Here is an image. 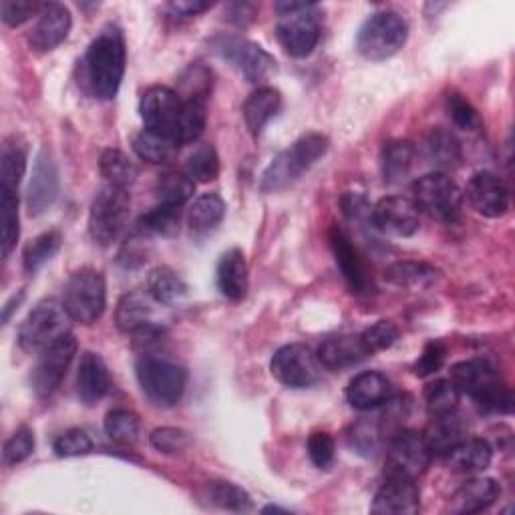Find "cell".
<instances>
[{"mask_svg":"<svg viewBox=\"0 0 515 515\" xmlns=\"http://www.w3.org/2000/svg\"><path fill=\"white\" fill-rule=\"evenodd\" d=\"M127 63V49L123 33L117 25H107L89 45L83 63V85L87 91L101 99L111 101L117 97Z\"/></svg>","mask_w":515,"mask_h":515,"instance_id":"1","label":"cell"},{"mask_svg":"<svg viewBox=\"0 0 515 515\" xmlns=\"http://www.w3.org/2000/svg\"><path fill=\"white\" fill-rule=\"evenodd\" d=\"M328 139L322 133H306L280 151L262 174L260 188L266 194L286 190L326 153Z\"/></svg>","mask_w":515,"mask_h":515,"instance_id":"2","label":"cell"},{"mask_svg":"<svg viewBox=\"0 0 515 515\" xmlns=\"http://www.w3.org/2000/svg\"><path fill=\"white\" fill-rule=\"evenodd\" d=\"M135 375L143 395L155 407L169 409L182 401L188 375L176 361L159 353H143L137 359Z\"/></svg>","mask_w":515,"mask_h":515,"instance_id":"3","label":"cell"},{"mask_svg":"<svg viewBox=\"0 0 515 515\" xmlns=\"http://www.w3.org/2000/svg\"><path fill=\"white\" fill-rule=\"evenodd\" d=\"M276 11L280 13L276 37L282 49L294 59L312 55L322 35L320 7L314 3H278Z\"/></svg>","mask_w":515,"mask_h":515,"instance_id":"4","label":"cell"},{"mask_svg":"<svg viewBox=\"0 0 515 515\" xmlns=\"http://www.w3.org/2000/svg\"><path fill=\"white\" fill-rule=\"evenodd\" d=\"M407 39V21L395 11H379L361 25L355 47L369 61H387L405 47Z\"/></svg>","mask_w":515,"mask_h":515,"instance_id":"5","label":"cell"},{"mask_svg":"<svg viewBox=\"0 0 515 515\" xmlns=\"http://www.w3.org/2000/svg\"><path fill=\"white\" fill-rule=\"evenodd\" d=\"M210 49L220 59L230 63L252 85L266 83L278 71L276 59L258 43L244 37L218 35L210 41Z\"/></svg>","mask_w":515,"mask_h":515,"instance_id":"6","label":"cell"},{"mask_svg":"<svg viewBox=\"0 0 515 515\" xmlns=\"http://www.w3.org/2000/svg\"><path fill=\"white\" fill-rule=\"evenodd\" d=\"M63 306L75 322H97L107 306V284L103 274L91 268H81L71 274L63 288Z\"/></svg>","mask_w":515,"mask_h":515,"instance_id":"7","label":"cell"},{"mask_svg":"<svg viewBox=\"0 0 515 515\" xmlns=\"http://www.w3.org/2000/svg\"><path fill=\"white\" fill-rule=\"evenodd\" d=\"M413 202L419 212H425L433 220L443 224H455L461 218L463 194L459 186L443 171H433L419 178L413 188Z\"/></svg>","mask_w":515,"mask_h":515,"instance_id":"8","label":"cell"},{"mask_svg":"<svg viewBox=\"0 0 515 515\" xmlns=\"http://www.w3.org/2000/svg\"><path fill=\"white\" fill-rule=\"evenodd\" d=\"M71 316L63 302L43 300L39 302L19 328V345L27 353H41L53 342L69 334Z\"/></svg>","mask_w":515,"mask_h":515,"instance_id":"9","label":"cell"},{"mask_svg":"<svg viewBox=\"0 0 515 515\" xmlns=\"http://www.w3.org/2000/svg\"><path fill=\"white\" fill-rule=\"evenodd\" d=\"M131 196L127 190L105 186L89 210V234L95 244L111 246L127 226Z\"/></svg>","mask_w":515,"mask_h":515,"instance_id":"10","label":"cell"},{"mask_svg":"<svg viewBox=\"0 0 515 515\" xmlns=\"http://www.w3.org/2000/svg\"><path fill=\"white\" fill-rule=\"evenodd\" d=\"M182 113H184V99L180 97V93L163 85L149 87L139 101V115L145 123V129L167 135L176 141L180 133Z\"/></svg>","mask_w":515,"mask_h":515,"instance_id":"11","label":"cell"},{"mask_svg":"<svg viewBox=\"0 0 515 515\" xmlns=\"http://www.w3.org/2000/svg\"><path fill=\"white\" fill-rule=\"evenodd\" d=\"M75 355L77 340L71 332L39 353V361L31 373V385L39 399L53 397V393L61 387Z\"/></svg>","mask_w":515,"mask_h":515,"instance_id":"12","label":"cell"},{"mask_svg":"<svg viewBox=\"0 0 515 515\" xmlns=\"http://www.w3.org/2000/svg\"><path fill=\"white\" fill-rule=\"evenodd\" d=\"M322 365L316 353L306 345H286L270 361L272 377L288 389H308L318 383Z\"/></svg>","mask_w":515,"mask_h":515,"instance_id":"13","label":"cell"},{"mask_svg":"<svg viewBox=\"0 0 515 515\" xmlns=\"http://www.w3.org/2000/svg\"><path fill=\"white\" fill-rule=\"evenodd\" d=\"M431 457L433 455L427 449L423 435L403 429L389 439L385 473L387 477H405L417 481V477H421L431 465Z\"/></svg>","mask_w":515,"mask_h":515,"instance_id":"14","label":"cell"},{"mask_svg":"<svg viewBox=\"0 0 515 515\" xmlns=\"http://www.w3.org/2000/svg\"><path fill=\"white\" fill-rule=\"evenodd\" d=\"M328 242H330V250L334 254V262H336L342 278H345V282L349 284V288L355 294L371 292V288H373L371 276L365 268V262H363L359 250L355 248L353 240L349 238V234L338 226H332L330 234H328Z\"/></svg>","mask_w":515,"mask_h":515,"instance_id":"15","label":"cell"},{"mask_svg":"<svg viewBox=\"0 0 515 515\" xmlns=\"http://www.w3.org/2000/svg\"><path fill=\"white\" fill-rule=\"evenodd\" d=\"M465 196L471 208L485 218H501L509 210V190L493 171H477L467 184Z\"/></svg>","mask_w":515,"mask_h":515,"instance_id":"16","label":"cell"},{"mask_svg":"<svg viewBox=\"0 0 515 515\" xmlns=\"http://www.w3.org/2000/svg\"><path fill=\"white\" fill-rule=\"evenodd\" d=\"M373 224L391 236L411 238L419 232V208L413 200L403 196H389L379 200L373 208Z\"/></svg>","mask_w":515,"mask_h":515,"instance_id":"17","label":"cell"},{"mask_svg":"<svg viewBox=\"0 0 515 515\" xmlns=\"http://www.w3.org/2000/svg\"><path fill=\"white\" fill-rule=\"evenodd\" d=\"M59 196V171L53 153L43 147L35 159L33 178L27 190V206L31 216H41L47 212Z\"/></svg>","mask_w":515,"mask_h":515,"instance_id":"18","label":"cell"},{"mask_svg":"<svg viewBox=\"0 0 515 515\" xmlns=\"http://www.w3.org/2000/svg\"><path fill=\"white\" fill-rule=\"evenodd\" d=\"M320 365L328 371H345L373 357L363 334L328 336L316 351Z\"/></svg>","mask_w":515,"mask_h":515,"instance_id":"19","label":"cell"},{"mask_svg":"<svg viewBox=\"0 0 515 515\" xmlns=\"http://www.w3.org/2000/svg\"><path fill=\"white\" fill-rule=\"evenodd\" d=\"M71 27L73 19L69 9L59 3H49L43 7L37 23L29 33V45L39 53L53 51L69 37Z\"/></svg>","mask_w":515,"mask_h":515,"instance_id":"20","label":"cell"},{"mask_svg":"<svg viewBox=\"0 0 515 515\" xmlns=\"http://www.w3.org/2000/svg\"><path fill=\"white\" fill-rule=\"evenodd\" d=\"M421 509V491L415 479L387 477L379 487L371 511L373 513H393V515H415Z\"/></svg>","mask_w":515,"mask_h":515,"instance_id":"21","label":"cell"},{"mask_svg":"<svg viewBox=\"0 0 515 515\" xmlns=\"http://www.w3.org/2000/svg\"><path fill=\"white\" fill-rule=\"evenodd\" d=\"M449 381L457 387L461 395H469L473 401H477L499 385V375L489 361L469 359L451 367Z\"/></svg>","mask_w":515,"mask_h":515,"instance_id":"22","label":"cell"},{"mask_svg":"<svg viewBox=\"0 0 515 515\" xmlns=\"http://www.w3.org/2000/svg\"><path fill=\"white\" fill-rule=\"evenodd\" d=\"M421 435L431 455L447 457L463 439H467V425L457 411H451L433 415Z\"/></svg>","mask_w":515,"mask_h":515,"instance_id":"23","label":"cell"},{"mask_svg":"<svg viewBox=\"0 0 515 515\" xmlns=\"http://www.w3.org/2000/svg\"><path fill=\"white\" fill-rule=\"evenodd\" d=\"M393 397V383L379 371L357 375L347 387V401L357 411H371Z\"/></svg>","mask_w":515,"mask_h":515,"instance_id":"24","label":"cell"},{"mask_svg":"<svg viewBox=\"0 0 515 515\" xmlns=\"http://www.w3.org/2000/svg\"><path fill=\"white\" fill-rule=\"evenodd\" d=\"M109 387L111 379L105 361L97 353H83L77 371V395L81 403L87 407L97 405L109 393Z\"/></svg>","mask_w":515,"mask_h":515,"instance_id":"25","label":"cell"},{"mask_svg":"<svg viewBox=\"0 0 515 515\" xmlns=\"http://www.w3.org/2000/svg\"><path fill=\"white\" fill-rule=\"evenodd\" d=\"M499 485L491 477H475L463 483L449 499L447 509L451 513H479L489 509L499 499Z\"/></svg>","mask_w":515,"mask_h":515,"instance_id":"26","label":"cell"},{"mask_svg":"<svg viewBox=\"0 0 515 515\" xmlns=\"http://www.w3.org/2000/svg\"><path fill=\"white\" fill-rule=\"evenodd\" d=\"M216 280L220 292L232 300L240 302L248 290V264L242 250L232 248L222 254L216 270Z\"/></svg>","mask_w":515,"mask_h":515,"instance_id":"27","label":"cell"},{"mask_svg":"<svg viewBox=\"0 0 515 515\" xmlns=\"http://www.w3.org/2000/svg\"><path fill=\"white\" fill-rule=\"evenodd\" d=\"M282 107V95L274 87H258L242 107V115L246 121V127L254 137L262 133V129L268 125L272 117L278 115Z\"/></svg>","mask_w":515,"mask_h":515,"instance_id":"28","label":"cell"},{"mask_svg":"<svg viewBox=\"0 0 515 515\" xmlns=\"http://www.w3.org/2000/svg\"><path fill=\"white\" fill-rule=\"evenodd\" d=\"M27 171V145L21 137L13 135L3 145L0 155V192L19 194V186Z\"/></svg>","mask_w":515,"mask_h":515,"instance_id":"29","label":"cell"},{"mask_svg":"<svg viewBox=\"0 0 515 515\" xmlns=\"http://www.w3.org/2000/svg\"><path fill=\"white\" fill-rule=\"evenodd\" d=\"M425 151L429 161L439 167L443 174L457 169L463 161V149L457 135L445 127H433L425 139Z\"/></svg>","mask_w":515,"mask_h":515,"instance_id":"30","label":"cell"},{"mask_svg":"<svg viewBox=\"0 0 515 515\" xmlns=\"http://www.w3.org/2000/svg\"><path fill=\"white\" fill-rule=\"evenodd\" d=\"M417 155V147L409 139H393L387 141L381 151V169L383 178L387 184H399L403 182L409 171L413 169Z\"/></svg>","mask_w":515,"mask_h":515,"instance_id":"31","label":"cell"},{"mask_svg":"<svg viewBox=\"0 0 515 515\" xmlns=\"http://www.w3.org/2000/svg\"><path fill=\"white\" fill-rule=\"evenodd\" d=\"M449 465L457 473H479L491 465L493 449L485 439H463L449 455Z\"/></svg>","mask_w":515,"mask_h":515,"instance_id":"32","label":"cell"},{"mask_svg":"<svg viewBox=\"0 0 515 515\" xmlns=\"http://www.w3.org/2000/svg\"><path fill=\"white\" fill-rule=\"evenodd\" d=\"M133 151L137 153L139 159L153 163V165H161V163H169L171 159L176 157L180 143L176 139H171L167 135L155 133L151 129H143L139 131L133 141Z\"/></svg>","mask_w":515,"mask_h":515,"instance_id":"33","label":"cell"},{"mask_svg":"<svg viewBox=\"0 0 515 515\" xmlns=\"http://www.w3.org/2000/svg\"><path fill=\"white\" fill-rule=\"evenodd\" d=\"M149 294L145 296L143 292H127L119 298L117 308H115V324L121 332H135L141 326L149 324L151 318V302H149Z\"/></svg>","mask_w":515,"mask_h":515,"instance_id":"34","label":"cell"},{"mask_svg":"<svg viewBox=\"0 0 515 515\" xmlns=\"http://www.w3.org/2000/svg\"><path fill=\"white\" fill-rule=\"evenodd\" d=\"M439 270L427 262H413V260H403L395 262L385 270V280L393 286L399 288H425L433 284L439 278Z\"/></svg>","mask_w":515,"mask_h":515,"instance_id":"35","label":"cell"},{"mask_svg":"<svg viewBox=\"0 0 515 515\" xmlns=\"http://www.w3.org/2000/svg\"><path fill=\"white\" fill-rule=\"evenodd\" d=\"M196 192V182L186 171H165L155 182V196L161 206L182 208Z\"/></svg>","mask_w":515,"mask_h":515,"instance_id":"36","label":"cell"},{"mask_svg":"<svg viewBox=\"0 0 515 515\" xmlns=\"http://www.w3.org/2000/svg\"><path fill=\"white\" fill-rule=\"evenodd\" d=\"M186 292H188L186 282L167 266H159L151 270L147 278V294L157 304H163V306L176 304L186 296Z\"/></svg>","mask_w":515,"mask_h":515,"instance_id":"37","label":"cell"},{"mask_svg":"<svg viewBox=\"0 0 515 515\" xmlns=\"http://www.w3.org/2000/svg\"><path fill=\"white\" fill-rule=\"evenodd\" d=\"M99 169L109 186H115L121 190L131 188L139 176L135 163L119 149H105L99 159Z\"/></svg>","mask_w":515,"mask_h":515,"instance_id":"38","label":"cell"},{"mask_svg":"<svg viewBox=\"0 0 515 515\" xmlns=\"http://www.w3.org/2000/svg\"><path fill=\"white\" fill-rule=\"evenodd\" d=\"M226 216V204L218 194H202L190 210V230L194 234L212 232Z\"/></svg>","mask_w":515,"mask_h":515,"instance_id":"39","label":"cell"},{"mask_svg":"<svg viewBox=\"0 0 515 515\" xmlns=\"http://www.w3.org/2000/svg\"><path fill=\"white\" fill-rule=\"evenodd\" d=\"M21 236L19 222V194L0 192V244L3 256L9 258Z\"/></svg>","mask_w":515,"mask_h":515,"instance_id":"40","label":"cell"},{"mask_svg":"<svg viewBox=\"0 0 515 515\" xmlns=\"http://www.w3.org/2000/svg\"><path fill=\"white\" fill-rule=\"evenodd\" d=\"M204 497L208 503L228 509V511H250L252 497L236 483L230 481H210L204 489Z\"/></svg>","mask_w":515,"mask_h":515,"instance_id":"41","label":"cell"},{"mask_svg":"<svg viewBox=\"0 0 515 515\" xmlns=\"http://www.w3.org/2000/svg\"><path fill=\"white\" fill-rule=\"evenodd\" d=\"M180 222H182V212L180 208L174 206H157L145 216L139 218L137 228L141 234H155V236H176L180 232Z\"/></svg>","mask_w":515,"mask_h":515,"instance_id":"42","label":"cell"},{"mask_svg":"<svg viewBox=\"0 0 515 515\" xmlns=\"http://www.w3.org/2000/svg\"><path fill=\"white\" fill-rule=\"evenodd\" d=\"M212 83H214L212 71L202 63H192L178 81V93L184 101L208 103V97L212 93Z\"/></svg>","mask_w":515,"mask_h":515,"instance_id":"43","label":"cell"},{"mask_svg":"<svg viewBox=\"0 0 515 515\" xmlns=\"http://www.w3.org/2000/svg\"><path fill=\"white\" fill-rule=\"evenodd\" d=\"M63 236L59 232H45L37 236L23 252V264L29 274H37L61 250Z\"/></svg>","mask_w":515,"mask_h":515,"instance_id":"44","label":"cell"},{"mask_svg":"<svg viewBox=\"0 0 515 515\" xmlns=\"http://www.w3.org/2000/svg\"><path fill=\"white\" fill-rule=\"evenodd\" d=\"M105 433L117 445H133L139 439L141 421L129 409H113L105 417Z\"/></svg>","mask_w":515,"mask_h":515,"instance_id":"45","label":"cell"},{"mask_svg":"<svg viewBox=\"0 0 515 515\" xmlns=\"http://www.w3.org/2000/svg\"><path fill=\"white\" fill-rule=\"evenodd\" d=\"M184 171L194 182L208 184V182L216 180L220 174V157H218V151L214 149V145H210V143L198 145L194 149V153L188 157Z\"/></svg>","mask_w":515,"mask_h":515,"instance_id":"46","label":"cell"},{"mask_svg":"<svg viewBox=\"0 0 515 515\" xmlns=\"http://www.w3.org/2000/svg\"><path fill=\"white\" fill-rule=\"evenodd\" d=\"M459 399H461V393L447 379H439L425 387V407L431 417L457 411Z\"/></svg>","mask_w":515,"mask_h":515,"instance_id":"47","label":"cell"},{"mask_svg":"<svg viewBox=\"0 0 515 515\" xmlns=\"http://www.w3.org/2000/svg\"><path fill=\"white\" fill-rule=\"evenodd\" d=\"M206 121H208V109L204 101H184L178 141L182 145L198 141L206 129Z\"/></svg>","mask_w":515,"mask_h":515,"instance_id":"48","label":"cell"},{"mask_svg":"<svg viewBox=\"0 0 515 515\" xmlns=\"http://www.w3.org/2000/svg\"><path fill=\"white\" fill-rule=\"evenodd\" d=\"M35 451V433L29 427H19L5 443L3 461L7 465H19Z\"/></svg>","mask_w":515,"mask_h":515,"instance_id":"49","label":"cell"},{"mask_svg":"<svg viewBox=\"0 0 515 515\" xmlns=\"http://www.w3.org/2000/svg\"><path fill=\"white\" fill-rule=\"evenodd\" d=\"M447 113L453 119V123L463 131H477L481 129V117L475 111V107L459 93L447 95Z\"/></svg>","mask_w":515,"mask_h":515,"instance_id":"50","label":"cell"},{"mask_svg":"<svg viewBox=\"0 0 515 515\" xmlns=\"http://www.w3.org/2000/svg\"><path fill=\"white\" fill-rule=\"evenodd\" d=\"M149 441L151 445L165 453V455H174V453H182L190 447L192 443V437L188 431L184 429H176V427H161V429H155L151 435H149Z\"/></svg>","mask_w":515,"mask_h":515,"instance_id":"51","label":"cell"},{"mask_svg":"<svg viewBox=\"0 0 515 515\" xmlns=\"http://www.w3.org/2000/svg\"><path fill=\"white\" fill-rule=\"evenodd\" d=\"M57 457H81L93 451V441L83 429H69L53 443Z\"/></svg>","mask_w":515,"mask_h":515,"instance_id":"52","label":"cell"},{"mask_svg":"<svg viewBox=\"0 0 515 515\" xmlns=\"http://www.w3.org/2000/svg\"><path fill=\"white\" fill-rule=\"evenodd\" d=\"M445 357H447V347L443 345L441 340H431V342H427L423 353L419 355V359H417L415 365H413L415 377L425 379V377L435 375V373L443 367Z\"/></svg>","mask_w":515,"mask_h":515,"instance_id":"53","label":"cell"},{"mask_svg":"<svg viewBox=\"0 0 515 515\" xmlns=\"http://www.w3.org/2000/svg\"><path fill=\"white\" fill-rule=\"evenodd\" d=\"M369 351L375 355L379 351H385V349H391L397 338H399V328L395 322L391 320H379L377 324H373L371 328H367L365 332H361Z\"/></svg>","mask_w":515,"mask_h":515,"instance_id":"54","label":"cell"},{"mask_svg":"<svg viewBox=\"0 0 515 515\" xmlns=\"http://www.w3.org/2000/svg\"><path fill=\"white\" fill-rule=\"evenodd\" d=\"M475 405L485 415H507L513 409V397H511V391L499 383L495 389L479 397Z\"/></svg>","mask_w":515,"mask_h":515,"instance_id":"55","label":"cell"},{"mask_svg":"<svg viewBox=\"0 0 515 515\" xmlns=\"http://www.w3.org/2000/svg\"><path fill=\"white\" fill-rule=\"evenodd\" d=\"M306 449H308L310 461L320 469H326L334 461L336 447H334V439L328 433H312L306 443Z\"/></svg>","mask_w":515,"mask_h":515,"instance_id":"56","label":"cell"},{"mask_svg":"<svg viewBox=\"0 0 515 515\" xmlns=\"http://www.w3.org/2000/svg\"><path fill=\"white\" fill-rule=\"evenodd\" d=\"M43 7L45 5H41V3H17V0H5L3 7H0V13H3L5 25L21 27L29 19H33V15L39 17Z\"/></svg>","mask_w":515,"mask_h":515,"instance_id":"57","label":"cell"},{"mask_svg":"<svg viewBox=\"0 0 515 515\" xmlns=\"http://www.w3.org/2000/svg\"><path fill=\"white\" fill-rule=\"evenodd\" d=\"M381 441H383V435H381L379 425L359 423V425L353 429V435H351L353 447H355L359 453H363V455H375V453L379 451Z\"/></svg>","mask_w":515,"mask_h":515,"instance_id":"58","label":"cell"},{"mask_svg":"<svg viewBox=\"0 0 515 515\" xmlns=\"http://www.w3.org/2000/svg\"><path fill=\"white\" fill-rule=\"evenodd\" d=\"M212 7V3H204V0H176V3L167 5V11L176 17H198Z\"/></svg>","mask_w":515,"mask_h":515,"instance_id":"59","label":"cell"},{"mask_svg":"<svg viewBox=\"0 0 515 515\" xmlns=\"http://www.w3.org/2000/svg\"><path fill=\"white\" fill-rule=\"evenodd\" d=\"M230 11H236V13H232L230 21H234V23H238V25H246L250 19H254L256 7H254V5H248V3H242V5L238 3V5H232Z\"/></svg>","mask_w":515,"mask_h":515,"instance_id":"60","label":"cell"},{"mask_svg":"<svg viewBox=\"0 0 515 515\" xmlns=\"http://www.w3.org/2000/svg\"><path fill=\"white\" fill-rule=\"evenodd\" d=\"M25 290H19V294H13L9 300H7V304L3 306V324H7L9 320H11V314L23 304V300H25Z\"/></svg>","mask_w":515,"mask_h":515,"instance_id":"61","label":"cell"},{"mask_svg":"<svg viewBox=\"0 0 515 515\" xmlns=\"http://www.w3.org/2000/svg\"><path fill=\"white\" fill-rule=\"evenodd\" d=\"M270 511H282V513H288L286 509H282V507H276V505H268V507H264V513H270Z\"/></svg>","mask_w":515,"mask_h":515,"instance_id":"62","label":"cell"}]
</instances>
